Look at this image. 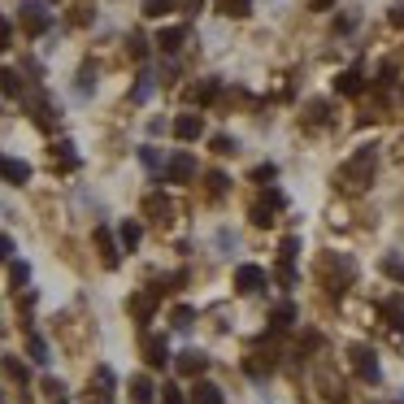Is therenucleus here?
<instances>
[{"instance_id":"obj_1","label":"nucleus","mask_w":404,"mask_h":404,"mask_svg":"<svg viewBox=\"0 0 404 404\" xmlns=\"http://www.w3.org/2000/svg\"><path fill=\"white\" fill-rule=\"evenodd\" d=\"M374 170H378V152L374 148H361L352 161H344V170H339V191L361 196V191L374 183Z\"/></svg>"},{"instance_id":"obj_2","label":"nucleus","mask_w":404,"mask_h":404,"mask_svg":"<svg viewBox=\"0 0 404 404\" xmlns=\"http://www.w3.org/2000/svg\"><path fill=\"white\" fill-rule=\"evenodd\" d=\"M352 369L365 378V383H378V357H374V348H365V344H352Z\"/></svg>"},{"instance_id":"obj_3","label":"nucleus","mask_w":404,"mask_h":404,"mask_svg":"<svg viewBox=\"0 0 404 404\" xmlns=\"http://www.w3.org/2000/svg\"><path fill=\"white\" fill-rule=\"evenodd\" d=\"M265 283H270V274H265L261 265H239V270H235V287H239V292H244V296L261 292Z\"/></svg>"},{"instance_id":"obj_4","label":"nucleus","mask_w":404,"mask_h":404,"mask_svg":"<svg viewBox=\"0 0 404 404\" xmlns=\"http://www.w3.org/2000/svg\"><path fill=\"white\" fill-rule=\"evenodd\" d=\"M48 26H53V18H48L44 5H35V0H30V5H22V30H26V35H44Z\"/></svg>"},{"instance_id":"obj_5","label":"nucleus","mask_w":404,"mask_h":404,"mask_svg":"<svg viewBox=\"0 0 404 404\" xmlns=\"http://www.w3.org/2000/svg\"><path fill=\"white\" fill-rule=\"evenodd\" d=\"M191 174H196V161H191L187 152L170 157V166H166V183H191Z\"/></svg>"},{"instance_id":"obj_6","label":"nucleus","mask_w":404,"mask_h":404,"mask_svg":"<svg viewBox=\"0 0 404 404\" xmlns=\"http://www.w3.org/2000/svg\"><path fill=\"white\" fill-rule=\"evenodd\" d=\"M174 365H179V374H183V378H200L204 369H209V357H204V352H196V348H187Z\"/></svg>"},{"instance_id":"obj_7","label":"nucleus","mask_w":404,"mask_h":404,"mask_svg":"<svg viewBox=\"0 0 404 404\" xmlns=\"http://www.w3.org/2000/svg\"><path fill=\"white\" fill-rule=\"evenodd\" d=\"M143 213H148L152 222H161V226H166V222L174 218V204H170L166 196H161V191H152V196H143Z\"/></svg>"},{"instance_id":"obj_8","label":"nucleus","mask_w":404,"mask_h":404,"mask_svg":"<svg viewBox=\"0 0 404 404\" xmlns=\"http://www.w3.org/2000/svg\"><path fill=\"white\" fill-rule=\"evenodd\" d=\"M143 361H148L152 369L170 365V348H166V339H157V335H148V339H143Z\"/></svg>"},{"instance_id":"obj_9","label":"nucleus","mask_w":404,"mask_h":404,"mask_svg":"<svg viewBox=\"0 0 404 404\" xmlns=\"http://www.w3.org/2000/svg\"><path fill=\"white\" fill-rule=\"evenodd\" d=\"M96 248H100V261L113 270L122 261V252H118V244H113V235H109V226H96Z\"/></svg>"},{"instance_id":"obj_10","label":"nucleus","mask_w":404,"mask_h":404,"mask_svg":"<svg viewBox=\"0 0 404 404\" xmlns=\"http://www.w3.org/2000/svg\"><path fill=\"white\" fill-rule=\"evenodd\" d=\"M174 135H179L183 143H191V139H200V135H204V122H200V113H183V118L174 122Z\"/></svg>"},{"instance_id":"obj_11","label":"nucleus","mask_w":404,"mask_h":404,"mask_svg":"<svg viewBox=\"0 0 404 404\" xmlns=\"http://www.w3.org/2000/svg\"><path fill=\"white\" fill-rule=\"evenodd\" d=\"M335 91H339V96H361V91H365V74H361L357 66L344 70V74L335 78Z\"/></svg>"},{"instance_id":"obj_12","label":"nucleus","mask_w":404,"mask_h":404,"mask_svg":"<svg viewBox=\"0 0 404 404\" xmlns=\"http://www.w3.org/2000/svg\"><path fill=\"white\" fill-rule=\"evenodd\" d=\"M378 313L387 317V326H392V331H404V296H387L378 304Z\"/></svg>"},{"instance_id":"obj_13","label":"nucleus","mask_w":404,"mask_h":404,"mask_svg":"<svg viewBox=\"0 0 404 404\" xmlns=\"http://www.w3.org/2000/svg\"><path fill=\"white\" fill-rule=\"evenodd\" d=\"M131 404H157V387L148 374H135L131 378Z\"/></svg>"},{"instance_id":"obj_14","label":"nucleus","mask_w":404,"mask_h":404,"mask_svg":"<svg viewBox=\"0 0 404 404\" xmlns=\"http://www.w3.org/2000/svg\"><path fill=\"white\" fill-rule=\"evenodd\" d=\"M157 44H161V53H170V57H174V53H179V48L187 44V30H183V26H166V30L157 35Z\"/></svg>"},{"instance_id":"obj_15","label":"nucleus","mask_w":404,"mask_h":404,"mask_svg":"<svg viewBox=\"0 0 404 404\" xmlns=\"http://www.w3.org/2000/svg\"><path fill=\"white\" fill-rule=\"evenodd\" d=\"M53 166H61V170H74V166H78V152H74V143H70V139L53 143Z\"/></svg>"},{"instance_id":"obj_16","label":"nucleus","mask_w":404,"mask_h":404,"mask_svg":"<svg viewBox=\"0 0 404 404\" xmlns=\"http://www.w3.org/2000/svg\"><path fill=\"white\" fill-rule=\"evenodd\" d=\"M0 96H9V100H18V96H22V74L18 70H0Z\"/></svg>"},{"instance_id":"obj_17","label":"nucleus","mask_w":404,"mask_h":404,"mask_svg":"<svg viewBox=\"0 0 404 404\" xmlns=\"http://www.w3.org/2000/svg\"><path fill=\"white\" fill-rule=\"evenodd\" d=\"M191 404H222V387L196 378V392H191Z\"/></svg>"},{"instance_id":"obj_18","label":"nucleus","mask_w":404,"mask_h":404,"mask_svg":"<svg viewBox=\"0 0 404 404\" xmlns=\"http://www.w3.org/2000/svg\"><path fill=\"white\" fill-rule=\"evenodd\" d=\"M292 322H296V304H292V300H283L279 309L270 313V326H274V331H287V326H292Z\"/></svg>"},{"instance_id":"obj_19","label":"nucleus","mask_w":404,"mask_h":404,"mask_svg":"<svg viewBox=\"0 0 404 404\" xmlns=\"http://www.w3.org/2000/svg\"><path fill=\"white\" fill-rule=\"evenodd\" d=\"M139 235H143V231H139V222H122V226H118V239H122V248H126V252H135V248H139Z\"/></svg>"},{"instance_id":"obj_20","label":"nucleus","mask_w":404,"mask_h":404,"mask_svg":"<svg viewBox=\"0 0 404 404\" xmlns=\"http://www.w3.org/2000/svg\"><path fill=\"white\" fill-rule=\"evenodd\" d=\"M113 387H118L113 369H109V365H100V369H96V396H100V400H109V396H113Z\"/></svg>"},{"instance_id":"obj_21","label":"nucleus","mask_w":404,"mask_h":404,"mask_svg":"<svg viewBox=\"0 0 404 404\" xmlns=\"http://www.w3.org/2000/svg\"><path fill=\"white\" fill-rule=\"evenodd\" d=\"M218 9L226 13V18H248V13H252V0H218Z\"/></svg>"},{"instance_id":"obj_22","label":"nucleus","mask_w":404,"mask_h":404,"mask_svg":"<svg viewBox=\"0 0 404 404\" xmlns=\"http://www.w3.org/2000/svg\"><path fill=\"white\" fill-rule=\"evenodd\" d=\"M152 309H157V296H135V300H131V313H135L139 322H148Z\"/></svg>"},{"instance_id":"obj_23","label":"nucleus","mask_w":404,"mask_h":404,"mask_svg":"<svg viewBox=\"0 0 404 404\" xmlns=\"http://www.w3.org/2000/svg\"><path fill=\"white\" fill-rule=\"evenodd\" d=\"M317 383H322V400H335V404L344 400V387H339V378H331V374H322Z\"/></svg>"},{"instance_id":"obj_24","label":"nucleus","mask_w":404,"mask_h":404,"mask_svg":"<svg viewBox=\"0 0 404 404\" xmlns=\"http://www.w3.org/2000/svg\"><path fill=\"white\" fill-rule=\"evenodd\" d=\"M218 91H222V83H218V78H204V83H200V91H196V100H200V105H213V100H218Z\"/></svg>"},{"instance_id":"obj_25","label":"nucleus","mask_w":404,"mask_h":404,"mask_svg":"<svg viewBox=\"0 0 404 404\" xmlns=\"http://www.w3.org/2000/svg\"><path fill=\"white\" fill-rule=\"evenodd\" d=\"M5 378H13V383H26L30 374H26V365H22L18 357H5Z\"/></svg>"},{"instance_id":"obj_26","label":"nucleus","mask_w":404,"mask_h":404,"mask_svg":"<svg viewBox=\"0 0 404 404\" xmlns=\"http://www.w3.org/2000/svg\"><path fill=\"white\" fill-rule=\"evenodd\" d=\"M252 226H274V204H252Z\"/></svg>"},{"instance_id":"obj_27","label":"nucleus","mask_w":404,"mask_h":404,"mask_svg":"<svg viewBox=\"0 0 404 404\" xmlns=\"http://www.w3.org/2000/svg\"><path fill=\"white\" fill-rule=\"evenodd\" d=\"M296 252H300V235H287L279 244V261H296Z\"/></svg>"},{"instance_id":"obj_28","label":"nucleus","mask_w":404,"mask_h":404,"mask_svg":"<svg viewBox=\"0 0 404 404\" xmlns=\"http://www.w3.org/2000/svg\"><path fill=\"white\" fill-rule=\"evenodd\" d=\"M383 274L396 279V283H404V261H400V256H383Z\"/></svg>"},{"instance_id":"obj_29","label":"nucleus","mask_w":404,"mask_h":404,"mask_svg":"<svg viewBox=\"0 0 404 404\" xmlns=\"http://www.w3.org/2000/svg\"><path fill=\"white\" fill-rule=\"evenodd\" d=\"M170 9H174V0H143V13H148V18H166Z\"/></svg>"},{"instance_id":"obj_30","label":"nucleus","mask_w":404,"mask_h":404,"mask_svg":"<svg viewBox=\"0 0 404 404\" xmlns=\"http://www.w3.org/2000/svg\"><path fill=\"white\" fill-rule=\"evenodd\" d=\"M213 152H218V157H235L239 143H235L231 135H213Z\"/></svg>"},{"instance_id":"obj_31","label":"nucleus","mask_w":404,"mask_h":404,"mask_svg":"<svg viewBox=\"0 0 404 404\" xmlns=\"http://www.w3.org/2000/svg\"><path fill=\"white\" fill-rule=\"evenodd\" d=\"M9 279H13V287H26L30 265H26V261H13V265H9Z\"/></svg>"},{"instance_id":"obj_32","label":"nucleus","mask_w":404,"mask_h":404,"mask_svg":"<svg viewBox=\"0 0 404 404\" xmlns=\"http://www.w3.org/2000/svg\"><path fill=\"white\" fill-rule=\"evenodd\" d=\"M326 109H331L326 100H313V105H309V126H322V122H326V118H331Z\"/></svg>"},{"instance_id":"obj_33","label":"nucleus","mask_w":404,"mask_h":404,"mask_svg":"<svg viewBox=\"0 0 404 404\" xmlns=\"http://www.w3.org/2000/svg\"><path fill=\"white\" fill-rule=\"evenodd\" d=\"M30 357H35L39 365H48V344H44L39 335H30Z\"/></svg>"},{"instance_id":"obj_34","label":"nucleus","mask_w":404,"mask_h":404,"mask_svg":"<svg viewBox=\"0 0 404 404\" xmlns=\"http://www.w3.org/2000/svg\"><path fill=\"white\" fill-rule=\"evenodd\" d=\"M91 87H96V70H91V66H83V70H78V91L87 96Z\"/></svg>"},{"instance_id":"obj_35","label":"nucleus","mask_w":404,"mask_h":404,"mask_svg":"<svg viewBox=\"0 0 404 404\" xmlns=\"http://www.w3.org/2000/svg\"><path fill=\"white\" fill-rule=\"evenodd\" d=\"M279 283H283V287H296V270H292V261H279Z\"/></svg>"},{"instance_id":"obj_36","label":"nucleus","mask_w":404,"mask_h":404,"mask_svg":"<svg viewBox=\"0 0 404 404\" xmlns=\"http://www.w3.org/2000/svg\"><path fill=\"white\" fill-rule=\"evenodd\" d=\"M161 404H187L179 387H161Z\"/></svg>"},{"instance_id":"obj_37","label":"nucleus","mask_w":404,"mask_h":404,"mask_svg":"<svg viewBox=\"0 0 404 404\" xmlns=\"http://www.w3.org/2000/svg\"><path fill=\"white\" fill-rule=\"evenodd\" d=\"M9 44H13V22H9V18H0V53H5Z\"/></svg>"},{"instance_id":"obj_38","label":"nucleus","mask_w":404,"mask_h":404,"mask_svg":"<svg viewBox=\"0 0 404 404\" xmlns=\"http://www.w3.org/2000/svg\"><path fill=\"white\" fill-rule=\"evenodd\" d=\"M148 91H152V74H139V83H135V91H131V96H135V100H143Z\"/></svg>"},{"instance_id":"obj_39","label":"nucleus","mask_w":404,"mask_h":404,"mask_svg":"<svg viewBox=\"0 0 404 404\" xmlns=\"http://www.w3.org/2000/svg\"><path fill=\"white\" fill-rule=\"evenodd\" d=\"M274 174H279L274 166H256V170H252V183H261V187H265V183L274 179Z\"/></svg>"},{"instance_id":"obj_40","label":"nucleus","mask_w":404,"mask_h":404,"mask_svg":"<svg viewBox=\"0 0 404 404\" xmlns=\"http://www.w3.org/2000/svg\"><path fill=\"white\" fill-rule=\"evenodd\" d=\"M209 191H213V196H222V191H226V174H222V170L209 174Z\"/></svg>"},{"instance_id":"obj_41","label":"nucleus","mask_w":404,"mask_h":404,"mask_svg":"<svg viewBox=\"0 0 404 404\" xmlns=\"http://www.w3.org/2000/svg\"><path fill=\"white\" fill-rule=\"evenodd\" d=\"M191 317H196V313H191L187 304H183V309H174V326H179V331H187V326H191Z\"/></svg>"},{"instance_id":"obj_42","label":"nucleus","mask_w":404,"mask_h":404,"mask_svg":"<svg viewBox=\"0 0 404 404\" xmlns=\"http://www.w3.org/2000/svg\"><path fill=\"white\" fill-rule=\"evenodd\" d=\"M131 57H135V61L148 57V39H143V35H135V39H131Z\"/></svg>"},{"instance_id":"obj_43","label":"nucleus","mask_w":404,"mask_h":404,"mask_svg":"<svg viewBox=\"0 0 404 404\" xmlns=\"http://www.w3.org/2000/svg\"><path fill=\"white\" fill-rule=\"evenodd\" d=\"M139 161H143V166H148V170H157V166H161V157H157V148H139Z\"/></svg>"},{"instance_id":"obj_44","label":"nucleus","mask_w":404,"mask_h":404,"mask_svg":"<svg viewBox=\"0 0 404 404\" xmlns=\"http://www.w3.org/2000/svg\"><path fill=\"white\" fill-rule=\"evenodd\" d=\"M387 22H392L396 30H404V5H392V13H387Z\"/></svg>"},{"instance_id":"obj_45","label":"nucleus","mask_w":404,"mask_h":404,"mask_svg":"<svg viewBox=\"0 0 404 404\" xmlns=\"http://www.w3.org/2000/svg\"><path fill=\"white\" fill-rule=\"evenodd\" d=\"M9 256H13V239L0 231V261H9Z\"/></svg>"}]
</instances>
